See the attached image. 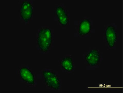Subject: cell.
Wrapping results in <instances>:
<instances>
[{
  "label": "cell",
  "instance_id": "obj_1",
  "mask_svg": "<svg viewBox=\"0 0 123 93\" xmlns=\"http://www.w3.org/2000/svg\"><path fill=\"white\" fill-rule=\"evenodd\" d=\"M52 42L51 30L48 27L42 28L38 34L37 44L39 48L43 52L48 51Z\"/></svg>",
  "mask_w": 123,
  "mask_h": 93
},
{
  "label": "cell",
  "instance_id": "obj_2",
  "mask_svg": "<svg viewBox=\"0 0 123 93\" xmlns=\"http://www.w3.org/2000/svg\"><path fill=\"white\" fill-rule=\"evenodd\" d=\"M46 83L50 88L58 90L60 86V81L57 75L52 71H44L43 72Z\"/></svg>",
  "mask_w": 123,
  "mask_h": 93
},
{
  "label": "cell",
  "instance_id": "obj_3",
  "mask_svg": "<svg viewBox=\"0 0 123 93\" xmlns=\"http://www.w3.org/2000/svg\"><path fill=\"white\" fill-rule=\"evenodd\" d=\"M101 55L100 53L96 49H92L86 54L85 60L88 65L92 67L98 66L100 63Z\"/></svg>",
  "mask_w": 123,
  "mask_h": 93
},
{
  "label": "cell",
  "instance_id": "obj_4",
  "mask_svg": "<svg viewBox=\"0 0 123 93\" xmlns=\"http://www.w3.org/2000/svg\"><path fill=\"white\" fill-rule=\"evenodd\" d=\"M105 38L108 46L111 48H113L117 42V35L115 28L112 26H110L107 27Z\"/></svg>",
  "mask_w": 123,
  "mask_h": 93
},
{
  "label": "cell",
  "instance_id": "obj_5",
  "mask_svg": "<svg viewBox=\"0 0 123 93\" xmlns=\"http://www.w3.org/2000/svg\"><path fill=\"white\" fill-rule=\"evenodd\" d=\"M20 74L22 79L28 83L33 85L35 82L34 74L27 68L24 67L20 70Z\"/></svg>",
  "mask_w": 123,
  "mask_h": 93
},
{
  "label": "cell",
  "instance_id": "obj_6",
  "mask_svg": "<svg viewBox=\"0 0 123 93\" xmlns=\"http://www.w3.org/2000/svg\"><path fill=\"white\" fill-rule=\"evenodd\" d=\"M91 22L88 19L83 20L79 25V33L80 35H84L89 34L91 31Z\"/></svg>",
  "mask_w": 123,
  "mask_h": 93
},
{
  "label": "cell",
  "instance_id": "obj_7",
  "mask_svg": "<svg viewBox=\"0 0 123 93\" xmlns=\"http://www.w3.org/2000/svg\"><path fill=\"white\" fill-rule=\"evenodd\" d=\"M56 13L60 23L62 26H66L68 22V17L64 9L61 6L58 7Z\"/></svg>",
  "mask_w": 123,
  "mask_h": 93
},
{
  "label": "cell",
  "instance_id": "obj_8",
  "mask_svg": "<svg viewBox=\"0 0 123 93\" xmlns=\"http://www.w3.org/2000/svg\"><path fill=\"white\" fill-rule=\"evenodd\" d=\"M61 65L63 69L68 72H71L74 69L73 60L70 56H66L63 58L61 62Z\"/></svg>",
  "mask_w": 123,
  "mask_h": 93
},
{
  "label": "cell",
  "instance_id": "obj_9",
  "mask_svg": "<svg viewBox=\"0 0 123 93\" xmlns=\"http://www.w3.org/2000/svg\"><path fill=\"white\" fill-rule=\"evenodd\" d=\"M33 11L32 6L27 9L21 12V17L25 22H27L31 19L33 14Z\"/></svg>",
  "mask_w": 123,
  "mask_h": 93
},
{
  "label": "cell",
  "instance_id": "obj_10",
  "mask_svg": "<svg viewBox=\"0 0 123 93\" xmlns=\"http://www.w3.org/2000/svg\"><path fill=\"white\" fill-rule=\"evenodd\" d=\"M32 6L31 3L29 2L26 1H24L21 5L20 8L21 12L27 9Z\"/></svg>",
  "mask_w": 123,
  "mask_h": 93
}]
</instances>
